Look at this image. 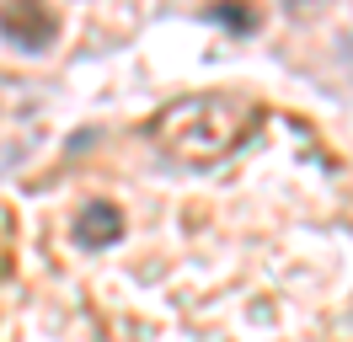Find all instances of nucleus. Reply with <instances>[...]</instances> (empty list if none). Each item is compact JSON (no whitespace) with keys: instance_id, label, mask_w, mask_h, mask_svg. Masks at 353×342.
Segmentation results:
<instances>
[{"instance_id":"obj_4","label":"nucleus","mask_w":353,"mask_h":342,"mask_svg":"<svg viewBox=\"0 0 353 342\" xmlns=\"http://www.w3.org/2000/svg\"><path fill=\"white\" fill-rule=\"evenodd\" d=\"M214 17H225L230 27H252V11H246V6H236V0H220V6H214Z\"/></svg>"},{"instance_id":"obj_1","label":"nucleus","mask_w":353,"mask_h":342,"mask_svg":"<svg viewBox=\"0 0 353 342\" xmlns=\"http://www.w3.org/2000/svg\"><path fill=\"white\" fill-rule=\"evenodd\" d=\"M263 128V107L236 91H203V97H182L150 123L155 145L176 155L182 166H220Z\"/></svg>"},{"instance_id":"obj_3","label":"nucleus","mask_w":353,"mask_h":342,"mask_svg":"<svg viewBox=\"0 0 353 342\" xmlns=\"http://www.w3.org/2000/svg\"><path fill=\"white\" fill-rule=\"evenodd\" d=\"M118 235H123V214L112 209V203H86L81 219H75V241H81L86 252H102V246H112Z\"/></svg>"},{"instance_id":"obj_2","label":"nucleus","mask_w":353,"mask_h":342,"mask_svg":"<svg viewBox=\"0 0 353 342\" xmlns=\"http://www.w3.org/2000/svg\"><path fill=\"white\" fill-rule=\"evenodd\" d=\"M0 32L27 54H43L59 38V17L48 11V0H0Z\"/></svg>"}]
</instances>
